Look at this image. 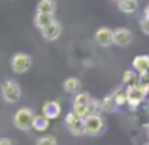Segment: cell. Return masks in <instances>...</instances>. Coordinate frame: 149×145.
I'll return each mask as SVG.
<instances>
[{"label":"cell","mask_w":149,"mask_h":145,"mask_svg":"<svg viewBox=\"0 0 149 145\" xmlns=\"http://www.w3.org/2000/svg\"><path fill=\"white\" fill-rule=\"evenodd\" d=\"M95 113H100V100L91 98V102L87 105V115H95Z\"/></svg>","instance_id":"19"},{"label":"cell","mask_w":149,"mask_h":145,"mask_svg":"<svg viewBox=\"0 0 149 145\" xmlns=\"http://www.w3.org/2000/svg\"><path fill=\"white\" fill-rule=\"evenodd\" d=\"M83 123H85V134L87 136H100L106 130V121L100 117V113L87 115L83 119Z\"/></svg>","instance_id":"3"},{"label":"cell","mask_w":149,"mask_h":145,"mask_svg":"<svg viewBox=\"0 0 149 145\" xmlns=\"http://www.w3.org/2000/svg\"><path fill=\"white\" fill-rule=\"evenodd\" d=\"M134 36H132V30H128L127 26H119V28H113V45H119V47H128L132 44Z\"/></svg>","instance_id":"7"},{"label":"cell","mask_w":149,"mask_h":145,"mask_svg":"<svg viewBox=\"0 0 149 145\" xmlns=\"http://www.w3.org/2000/svg\"><path fill=\"white\" fill-rule=\"evenodd\" d=\"M0 92H2V98L8 104H15V102H19V98H21V87H19V83L13 81V79L4 81Z\"/></svg>","instance_id":"4"},{"label":"cell","mask_w":149,"mask_h":145,"mask_svg":"<svg viewBox=\"0 0 149 145\" xmlns=\"http://www.w3.org/2000/svg\"><path fill=\"white\" fill-rule=\"evenodd\" d=\"M143 17H147V19H149V4H147L146 10H143Z\"/></svg>","instance_id":"24"},{"label":"cell","mask_w":149,"mask_h":145,"mask_svg":"<svg viewBox=\"0 0 149 145\" xmlns=\"http://www.w3.org/2000/svg\"><path fill=\"white\" fill-rule=\"evenodd\" d=\"M42 113H44L45 117L51 121V119H57L58 115H61V104H58L57 100H49L44 104V108H42Z\"/></svg>","instance_id":"10"},{"label":"cell","mask_w":149,"mask_h":145,"mask_svg":"<svg viewBox=\"0 0 149 145\" xmlns=\"http://www.w3.org/2000/svg\"><path fill=\"white\" fill-rule=\"evenodd\" d=\"M146 145H149V142H147V143H146Z\"/></svg>","instance_id":"25"},{"label":"cell","mask_w":149,"mask_h":145,"mask_svg":"<svg viewBox=\"0 0 149 145\" xmlns=\"http://www.w3.org/2000/svg\"><path fill=\"white\" fill-rule=\"evenodd\" d=\"M140 28H142L143 34H149V19H147V17L140 19Z\"/></svg>","instance_id":"22"},{"label":"cell","mask_w":149,"mask_h":145,"mask_svg":"<svg viewBox=\"0 0 149 145\" xmlns=\"http://www.w3.org/2000/svg\"><path fill=\"white\" fill-rule=\"evenodd\" d=\"M32 128L34 130H38V132H44V130H47L49 128V119L42 113V115H36L34 117V124H32Z\"/></svg>","instance_id":"16"},{"label":"cell","mask_w":149,"mask_h":145,"mask_svg":"<svg viewBox=\"0 0 149 145\" xmlns=\"http://www.w3.org/2000/svg\"><path fill=\"white\" fill-rule=\"evenodd\" d=\"M147 134H149V130H147Z\"/></svg>","instance_id":"27"},{"label":"cell","mask_w":149,"mask_h":145,"mask_svg":"<svg viewBox=\"0 0 149 145\" xmlns=\"http://www.w3.org/2000/svg\"><path fill=\"white\" fill-rule=\"evenodd\" d=\"M117 108H119V104H117V100H115L113 94H108V96H104L100 100V109H102V111L113 113V111H117Z\"/></svg>","instance_id":"14"},{"label":"cell","mask_w":149,"mask_h":145,"mask_svg":"<svg viewBox=\"0 0 149 145\" xmlns=\"http://www.w3.org/2000/svg\"><path fill=\"white\" fill-rule=\"evenodd\" d=\"M0 145H13V142L10 138H0Z\"/></svg>","instance_id":"23"},{"label":"cell","mask_w":149,"mask_h":145,"mask_svg":"<svg viewBox=\"0 0 149 145\" xmlns=\"http://www.w3.org/2000/svg\"><path fill=\"white\" fill-rule=\"evenodd\" d=\"M11 64V70H13L15 74H25L30 70V66H32V57L26 53H15L13 57H11L10 60Z\"/></svg>","instance_id":"5"},{"label":"cell","mask_w":149,"mask_h":145,"mask_svg":"<svg viewBox=\"0 0 149 145\" xmlns=\"http://www.w3.org/2000/svg\"><path fill=\"white\" fill-rule=\"evenodd\" d=\"M34 111L30 108H21L15 111L13 115V126L17 130H23V132H29L32 130V124H34Z\"/></svg>","instance_id":"1"},{"label":"cell","mask_w":149,"mask_h":145,"mask_svg":"<svg viewBox=\"0 0 149 145\" xmlns=\"http://www.w3.org/2000/svg\"><path fill=\"white\" fill-rule=\"evenodd\" d=\"M62 89H64V92H68V94H76V92L81 91V79L79 77H66L64 83H62Z\"/></svg>","instance_id":"11"},{"label":"cell","mask_w":149,"mask_h":145,"mask_svg":"<svg viewBox=\"0 0 149 145\" xmlns=\"http://www.w3.org/2000/svg\"><path fill=\"white\" fill-rule=\"evenodd\" d=\"M95 44L100 45V47H109V45H113V30L108 28V26H100V28H96Z\"/></svg>","instance_id":"8"},{"label":"cell","mask_w":149,"mask_h":145,"mask_svg":"<svg viewBox=\"0 0 149 145\" xmlns=\"http://www.w3.org/2000/svg\"><path fill=\"white\" fill-rule=\"evenodd\" d=\"M36 145H58V142L55 136H42V138H38Z\"/></svg>","instance_id":"20"},{"label":"cell","mask_w":149,"mask_h":145,"mask_svg":"<svg viewBox=\"0 0 149 145\" xmlns=\"http://www.w3.org/2000/svg\"><path fill=\"white\" fill-rule=\"evenodd\" d=\"M55 10H57L55 0H40L36 8V11H44V13H55Z\"/></svg>","instance_id":"18"},{"label":"cell","mask_w":149,"mask_h":145,"mask_svg":"<svg viewBox=\"0 0 149 145\" xmlns=\"http://www.w3.org/2000/svg\"><path fill=\"white\" fill-rule=\"evenodd\" d=\"M147 92H149V89L146 87V85H142V83H132V85H128V87H127V94H128L127 104L130 105L132 109H136L143 100H146V94H147Z\"/></svg>","instance_id":"2"},{"label":"cell","mask_w":149,"mask_h":145,"mask_svg":"<svg viewBox=\"0 0 149 145\" xmlns=\"http://www.w3.org/2000/svg\"><path fill=\"white\" fill-rule=\"evenodd\" d=\"M132 70L138 74L149 72V55H138V57L132 60Z\"/></svg>","instance_id":"12"},{"label":"cell","mask_w":149,"mask_h":145,"mask_svg":"<svg viewBox=\"0 0 149 145\" xmlns=\"http://www.w3.org/2000/svg\"><path fill=\"white\" fill-rule=\"evenodd\" d=\"M132 79H134V74H132V70H127V72L123 74V85H130Z\"/></svg>","instance_id":"21"},{"label":"cell","mask_w":149,"mask_h":145,"mask_svg":"<svg viewBox=\"0 0 149 145\" xmlns=\"http://www.w3.org/2000/svg\"><path fill=\"white\" fill-rule=\"evenodd\" d=\"M111 94L115 96V100H117V104H119V105H125V104H127V100H128V94H127V85H121V87L113 89Z\"/></svg>","instance_id":"17"},{"label":"cell","mask_w":149,"mask_h":145,"mask_svg":"<svg viewBox=\"0 0 149 145\" xmlns=\"http://www.w3.org/2000/svg\"><path fill=\"white\" fill-rule=\"evenodd\" d=\"M66 128L70 130L72 136H85V123L81 117H77L74 111L66 115Z\"/></svg>","instance_id":"6"},{"label":"cell","mask_w":149,"mask_h":145,"mask_svg":"<svg viewBox=\"0 0 149 145\" xmlns=\"http://www.w3.org/2000/svg\"><path fill=\"white\" fill-rule=\"evenodd\" d=\"M55 13H44V11H36V15H34V25L38 26V28H44V26H47L49 23H53L55 21V17H53Z\"/></svg>","instance_id":"13"},{"label":"cell","mask_w":149,"mask_h":145,"mask_svg":"<svg viewBox=\"0 0 149 145\" xmlns=\"http://www.w3.org/2000/svg\"><path fill=\"white\" fill-rule=\"evenodd\" d=\"M113 2H117V0H113Z\"/></svg>","instance_id":"26"},{"label":"cell","mask_w":149,"mask_h":145,"mask_svg":"<svg viewBox=\"0 0 149 145\" xmlns=\"http://www.w3.org/2000/svg\"><path fill=\"white\" fill-rule=\"evenodd\" d=\"M61 34H62V26H61V23H58V21H53V23H49L47 26L42 28V36H44V40H47V42L58 40Z\"/></svg>","instance_id":"9"},{"label":"cell","mask_w":149,"mask_h":145,"mask_svg":"<svg viewBox=\"0 0 149 145\" xmlns=\"http://www.w3.org/2000/svg\"><path fill=\"white\" fill-rule=\"evenodd\" d=\"M117 6L123 13H134L138 10V0H117Z\"/></svg>","instance_id":"15"}]
</instances>
